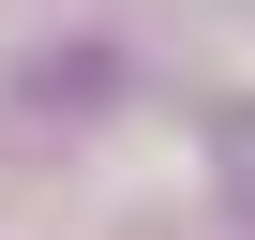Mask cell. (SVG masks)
<instances>
[{
  "label": "cell",
  "mask_w": 255,
  "mask_h": 240,
  "mask_svg": "<svg viewBox=\"0 0 255 240\" xmlns=\"http://www.w3.org/2000/svg\"><path fill=\"white\" fill-rule=\"evenodd\" d=\"M210 180H225V210L255 225V105H225V120H210Z\"/></svg>",
  "instance_id": "1"
}]
</instances>
